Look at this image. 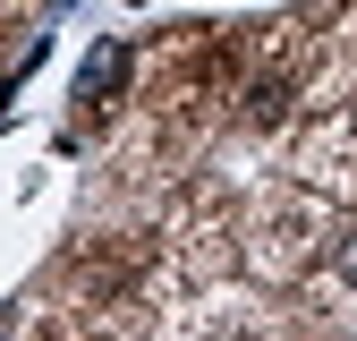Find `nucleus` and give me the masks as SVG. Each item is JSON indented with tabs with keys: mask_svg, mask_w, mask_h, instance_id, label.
<instances>
[{
	"mask_svg": "<svg viewBox=\"0 0 357 341\" xmlns=\"http://www.w3.org/2000/svg\"><path fill=\"white\" fill-rule=\"evenodd\" d=\"M340 265H349V282H357V247H340Z\"/></svg>",
	"mask_w": 357,
	"mask_h": 341,
	"instance_id": "nucleus-3",
	"label": "nucleus"
},
{
	"mask_svg": "<svg viewBox=\"0 0 357 341\" xmlns=\"http://www.w3.org/2000/svg\"><path fill=\"white\" fill-rule=\"evenodd\" d=\"M281 111H289V85H281V77H264V85H247V119H255V128H273Z\"/></svg>",
	"mask_w": 357,
	"mask_h": 341,
	"instance_id": "nucleus-2",
	"label": "nucleus"
},
{
	"mask_svg": "<svg viewBox=\"0 0 357 341\" xmlns=\"http://www.w3.org/2000/svg\"><path fill=\"white\" fill-rule=\"evenodd\" d=\"M119 85H128V43L111 34V43H94V52H85V68H77V103H85V111H102Z\"/></svg>",
	"mask_w": 357,
	"mask_h": 341,
	"instance_id": "nucleus-1",
	"label": "nucleus"
}]
</instances>
